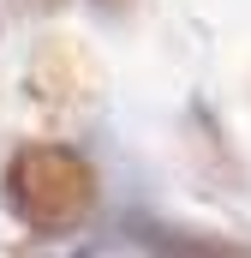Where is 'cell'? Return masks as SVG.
<instances>
[{"label":"cell","mask_w":251,"mask_h":258,"mask_svg":"<svg viewBox=\"0 0 251 258\" xmlns=\"http://www.w3.org/2000/svg\"><path fill=\"white\" fill-rule=\"evenodd\" d=\"M6 192L18 204V216L54 228V222L84 216V204H90V168H84L72 150H24V156L12 162Z\"/></svg>","instance_id":"1"}]
</instances>
